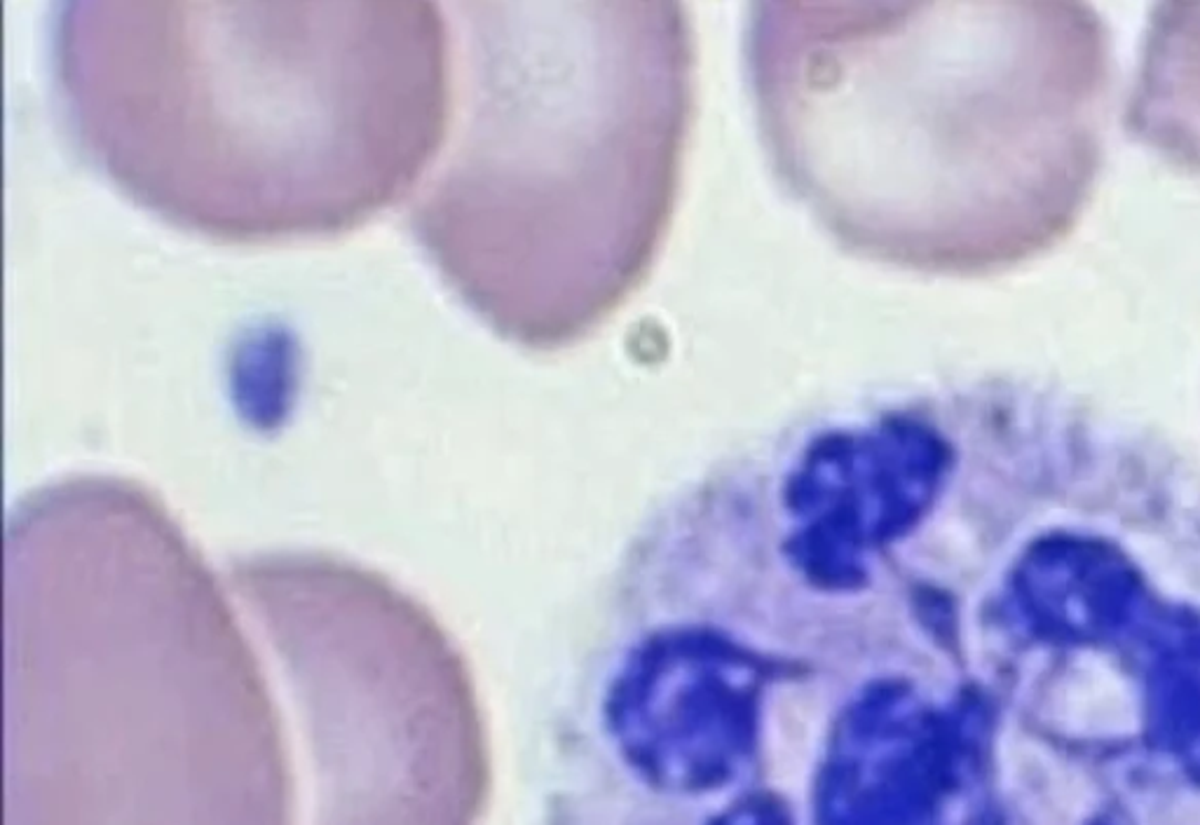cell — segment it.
Here are the masks:
<instances>
[{
  "label": "cell",
  "instance_id": "obj_1",
  "mask_svg": "<svg viewBox=\"0 0 1200 825\" xmlns=\"http://www.w3.org/2000/svg\"><path fill=\"white\" fill-rule=\"evenodd\" d=\"M741 43L776 181L856 259L996 274L1097 186L1116 59L1091 6L762 0Z\"/></svg>",
  "mask_w": 1200,
  "mask_h": 825
},
{
  "label": "cell",
  "instance_id": "obj_2",
  "mask_svg": "<svg viewBox=\"0 0 1200 825\" xmlns=\"http://www.w3.org/2000/svg\"><path fill=\"white\" fill-rule=\"evenodd\" d=\"M50 62L85 160L226 242L331 238L416 195L452 106L437 3L71 0Z\"/></svg>",
  "mask_w": 1200,
  "mask_h": 825
},
{
  "label": "cell",
  "instance_id": "obj_3",
  "mask_svg": "<svg viewBox=\"0 0 1200 825\" xmlns=\"http://www.w3.org/2000/svg\"><path fill=\"white\" fill-rule=\"evenodd\" d=\"M446 142L408 226L500 338L561 352L650 278L697 113V35L676 0L450 3Z\"/></svg>",
  "mask_w": 1200,
  "mask_h": 825
},
{
  "label": "cell",
  "instance_id": "obj_4",
  "mask_svg": "<svg viewBox=\"0 0 1200 825\" xmlns=\"http://www.w3.org/2000/svg\"><path fill=\"white\" fill-rule=\"evenodd\" d=\"M1133 142L1200 176V3L1154 8L1124 111Z\"/></svg>",
  "mask_w": 1200,
  "mask_h": 825
}]
</instances>
